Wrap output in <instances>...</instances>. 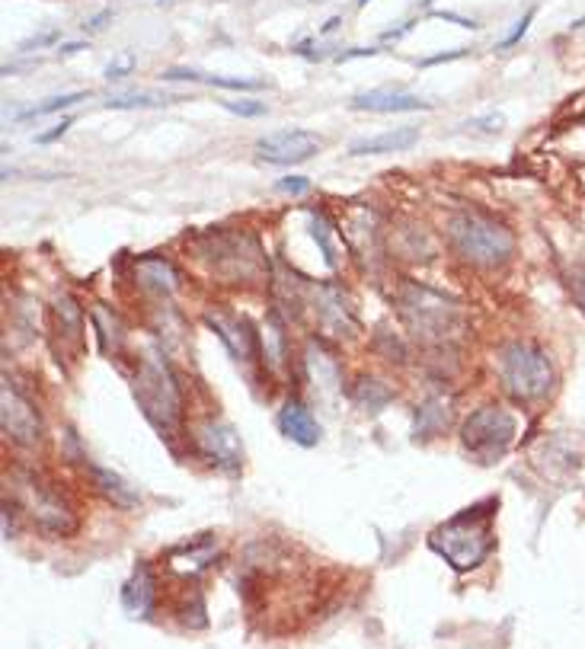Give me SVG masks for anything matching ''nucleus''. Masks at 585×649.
Masks as SVG:
<instances>
[{
	"mask_svg": "<svg viewBox=\"0 0 585 649\" xmlns=\"http://www.w3.org/2000/svg\"><path fill=\"white\" fill-rule=\"evenodd\" d=\"M275 426H279V432L288 438V442H295L301 448H317L320 438H323L314 413L301 407V403H291V400L279 410V416H275Z\"/></svg>",
	"mask_w": 585,
	"mask_h": 649,
	"instance_id": "11",
	"label": "nucleus"
},
{
	"mask_svg": "<svg viewBox=\"0 0 585 649\" xmlns=\"http://www.w3.org/2000/svg\"><path fill=\"white\" fill-rule=\"evenodd\" d=\"M426 4H432V0H426Z\"/></svg>",
	"mask_w": 585,
	"mask_h": 649,
	"instance_id": "39",
	"label": "nucleus"
},
{
	"mask_svg": "<svg viewBox=\"0 0 585 649\" xmlns=\"http://www.w3.org/2000/svg\"><path fill=\"white\" fill-rule=\"evenodd\" d=\"M208 563H215V541H211L208 534H202V538H195L183 550H173L170 554V566L180 576H195L199 570H205Z\"/></svg>",
	"mask_w": 585,
	"mask_h": 649,
	"instance_id": "17",
	"label": "nucleus"
},
{
	"mask_svg": "<svg viewBox=\"0 0 585 649\" xmlns=\"http://www.w3.org/2000/svg\"><path fill=\"white\" fill-rule=\"evenodd\" d=\"M419 141V128H394V132H384V135H375V138H365V141H355L349 154L352 157H365V154H390V151H406L413 148Z\"/></svg>",
	"mask_w": 585,
	"mask_h": 649,
	"instance_id": "16",
	"label": "nucleus"
},
{
	"mask_svg": "<svg viewBox=\"0 0 585 649\" xmlns=\"http://www.w3.org/2000/svg\"><path fill=\"white\" fill-rule=\"evenodd\" d=\"M464 52H448V55H435V58H426L422 61V68H429V64H442V61H454V58H461Z\"/></svg>",
	"mask_w": 585,
	"mask_h": 649,
	"instance_id": "36",
	"label": "nucleus"
},
{
	"mask_svg": "<svg viewBox=\"0 0 585 649\" xmlns=\"http://www.w3.org/2000/svg\"><path fill=\"white\" fill-rule=\"evenodd\" d=\"M202 84H211V87H224V90H263V84L259 80H237V77H205Z\"/></svg>",
	"mask_w": 585,
	"mask_h": 649,
	"instance_id": "27",
	"label": "nucleus"
},
{
	"mask_svg": "<svg viewBox=\"0 0 585 649\" xmlns=\"http://www.w3.org/2000/svg\"><path fill=\"white\" fill-rule=\"evenodd\" d=\"M227 112H234L240 119H259L266 116V103H256V100H224L221 103Z\"/></svg>",
	"mask_w": 585,
	"mask_h": 649,
	"instance_id": "26",
	"label": "nucleus"
},
{
	"mask_svg": "<svg viewBox=\"0 0 585 649\" xmlns=\"http://www.w3.org/2000/svg\"><path fill=\"white\" fill-rule=\"evenodd\" d=\"M164 80H205V74L189 71V68H173V71H164Z\"/></svg>",
	"mask_w": 585,
	"mask_h": 649,
	"instance_id": "33",
	"label": "nucleus"
},
{
	"mask_svg": "<svg viewBox=\"0 0 585 649\" xmlns=\"http://www.w3.org/2000/svg\"><path fill=\"white\" fill-rule=\"evenodd\" d=\"M352 109H362V112H429L432 106L426 100H419L416 93L384 87V90L359 93L352 100Z\"/></svg>",
	"mask_w": 585,
	"mask_h": 649,
	"instance_id": "12",
	"label": "nucleus"
},
{
	"mask_svg": "<svg viewBox=\"0 0 585 649\" xmlns=\"http://www.w3.org/2000/svg\"><path fill=\"white\" fill-rule=\"evenodd\" d=\"M58 39V32H45V36H36V39H29V42H23L20 48L26 52V48H42L45 42H55Z\"/></svg>",
	"mask_w": 585,
	"mask_h": 649,
	"instance_id": "34",
	"label": "nucleus"
},
{
	"mask_svg": "<svg viewBox=\"0 0 585 649\" xmlns=\"http://www.w3.org/2000/svg\"><path fill=\"white\" fill-rule=\"evenodd\" d=\"M20 502L26 515L36 522L45 534H74L77 515L55 490H48L39 480H20Z\"/></svg>",
	"mask_w": 585,
	"mask_h": 649,
	"instance_id": "6",
	"label": "nucleus"
},
{
	"mask_svg": "<svg viewBox=\"0 0 585 649\" xmlns=\"http://www.w3.org/2000/svg\"><path fill=\"white\" fill-rule=\"evenodd\" d=\"M496 509H499V502H483V506L451 515L448 522L429 531V547L451 566V570H458V573L477 570L496 547V538L490 531Z\"/></svg>",
	"mask_w": 585,
	"mask_h": 649,
	"instance_id": "1",
	"label": "nucleus"
},
{
	"mask_svg": "<svg viewBox=\"0 0 585 649\" xmlns=\"http://www.w3.org/2000/svg\"><path fill=\"white\" fill-rule=\"evenodd\" d=\"M518 423L506 407L486 403V407L474 410L464 419L461 429V445L477 464H496L506 458V451L515 442Z\"/></svg>",
	"mask_w": 585,
	"mask_h": 649,
	"instance_id": "4",
	"label": "nucleus"
},
{
	"mask_svg": "<svg viewBox=\"0 0 585 649\" xmlns=\"http://www.w3.org/2000/svg\"><path fill=\"white\" fill-rule=\"evenodd\" d=\"M451 247L458 250L461 259L483 269L502 266L515 250V237L506 224L480 218V215H461L448 224Z\"/></svg>",
	"mask_w": 585,
	"mask_h": 649,
	"instance_id": "2",
	"label": "nucleus"
},
{
	"mask_svg": "<svg viewBox=\"0 0 585 649\" xmlns=\"http://www.w3.org/2000/svg\"><path fill=\"white\" fill-rule=\"evenodd\" d=\"M499 371H502V384L509 387V394L525 403H538L550 397V391H554V384H557L554 365H550L547 355L525 343H512L502 349Z\"/></svg>",
	"mask_w": 585,
	"mask_h": 649,
	"instance_id": "3",
	"label": "nucleus"
},
{
	"mask_svg": "<svg viewBox=\"0 0 585 649\" xmlns=\"http://www.w3.org/2000/svg\"><path fill=\"white\" fill-rule=\"evenodd\" d=\"M132 68H135V55H119V58H112L109 61V68H106V77L109 80H122V77H128L132 74Z\"/></svg>",
	"mask_w": 585,
	"mask_h": 649,
	"instance_id": "28",
	"label": "nucleus"
},
{
	"mask_svg": "<svg viewBox=\"0 0 585 649\" xmlns=\"http://www.w3.org/2000/svg\"><path fill=\"white\" fill-rule=\"evenodd\" d=\"M534 13H538V10H534V7H531V10H528V13L522 16V20H518V23H515V29L509 32V36H506V39H502V45H499V48H512V45H518V39H522V36H525V32H528V26H531V20H534Z\"/></svg>",
	"mask_w": 585,
	"mask_h": 649,
	"instance_id": "30",
	"label": "nucleus"
},
{
	"mask_svg": "<svg viewBox=\"0 0 585 649\" xmlns=\"http://www.w3.org/2000/svg\"><path fill=\"white\" fill-rule=\"evenodd\" d=\"M311 234L320 243V253H323V259H327V266L333 269L336 266V250H333V240H330V224L323 221V215L311 218Z\"/></svg>",
	"mask_w": 585,
	"mask_h": 649,
	"instance_id": "24",
	"label": "nucleus"
},
{
	"mask_svg": "<svg viewBox=\"0 0 585 649\" xmlns=\"http://www.w3.org/2000/svg\"><path fill=\"white\" fill-rule=\"evenodd\" d=\"M263 355H266V365L279 371L288 359V336H285V327L275 311L266 314L263 320Z\"/></svg>",
	"mask_w": 585,
	"mask_h": 649,
	"instance_id": "20",
	"label": "nucleus"
},
{
	"mask_svg": "<svg viewBox=\"0 0 585 649\" xmlns=\"http://www.w3.org/2000/svg\"><path fill=\"white\" fill-rule=\"evenodd\" d=\"M0 423H4V435L13 438L16 445H36L42 438L39 413L16 387H10V381L0 387Z\"/></svg>",
	"mask_w": 585,
	"mask_h": 649,
	"instance_id": "9",
	"label": "nucleus"
},
{
	"mask_svg": "<svg viewBox=\"0 0 585 649\" xmlns=\"http://www.w3.org/2000/svg\"><path fill=\"white\" fill-rule=\"evenodd\" d=\"M195 445H199V451L211 464L218 470H227V474H237L243 464L240 435L234 432V426L221 423V419H205V423L195 429Z\"/></svg>",
	"mask_w": 585,
	"mask_h": 649,
	"instance_id": "8",
	"label": "nucleus"
},
{
	"mask_svg": "<svg viewBox=\"0 0 585 649\" xmlns=\"http://www.w3.org/2000/svg\"><path fill=\"white\" fill-rule=\"evenodd\" d=\"M109 20H112V13H109V10H103V13H96L93 20L87 23V29H90V32H96V29H103V26H106Z\"/></svg>",
	"mask_w": 585,
	"mask_h": 649,
	"instance_id": "35",
	"label": "nucleus"
},
{
	"mask_svg": "<svg viewBox=\"0 0 585 649\" xmlns=\"http://www.w3.org/2000/svg\"><path fill=\"white\" fill-rule=\"evenodd\" d=\"M170 103L167 96H154V93H122V96H112L106 100V109H154V106H164Z\"/></svg>",
	"mask_w": 585,
	"mask_h": 649,
	"instance_id": "23",
	"label": "nucleus"
},
{
	"mask_svg": "<svg viewBox=\"0 0 585 649\" xmlns=\"http://www.w3.org/2000/svg\"><path fill=\"white\" fill-rule=\"evenodd\" d=\"M141 282L154 285L160 295H170V291L176 288V272L167 259L148 256V259H141Z\"/></svg>",
	"mask_w": 585,
	"mask_h": 649,
	"instance_id": "21",
	"label": "nucleus"
},
{
	"mask_svg": "<svg viewBox=\"0 0 585 649\" xmlns=\"http://www.w3.org/2000/svg\"><path fill=\"white\" fill-rule=\"evenodd\" d=\"M84 96H87V93H68V96H55V100H48V103H42V106H32V109H26L20 119H26V116H48V112L68 109V106H74V103L84 100Z\"/></svg>",
	"mask_w": 585,
	"mask_h": 649,
	"instance_id": "25",
	"label": "nucleus"
},
{
	"mask_svg": "<svg viewBox=\"0 0 585 649\" xmlns=\"http://www.w3.org/2000/svg\"><path fill=\"white\" fill-rule=\"evenodd\" d=\"M320 151V138L304 128H282L256 141V154L275 167H298Z\"/></svg>",
	"mask_w": 585,
	"mask_h": 649,
	"instance_id": "7",
	"label": "nucleus"
},
{
	"mask_svg": "<svg viewBox=\"0 0 585 649\" xmlns=\"http://www.w3.org/2000/svg\"><path fill=\"white\" fill-rule=\"evenodd\" d=\"M314 311H317V317H320V323L327 327L330 333H352V327H355V317H352V311H349V301H346V295L339 288H333V285H320L317 288V298H314Z\"/></svg>",
	"mask_w": 585,
	"mask_h": 649,
	"instance_id": "13",
	"label": "nucleus"
},
{
	"mask_svg": "<svg viewBox=\"0 0 585 649\" xmlns=\"http://www.w3.org/2000/svg\"><path fill=\"white\" fill-rule=\"evenodd\" d=\"M122 605L132 618H148L154 608V573L148 563H138L132 579L122 586Z\"/></svg>",
	"mask_w": 585,
	"mask_h": 649,
	"instance_id": "15",
	"label": "nucleus"
},
{
	"mask_svg": "<svg viewBox=\"0 0 585 649\" xmlns=\"http://www.w3.org/2000/svg\"><path fill=\"white\" fill-rule=\"evenodd\" d=\"M279 192H291V196H304L307 189H311V180H304V176H282L279 183H275Z\"/></svg>",
	"mask_w": 585,
	"mask_h": 649,
	"instance_id": "29",
	"label": "nucleus"
},
{
	"mask_svg": "<svg viewBox=\"0 0 585 649\" xmlns=\"http://www.w3.org/2000/svg\"><path fill=\"white\" fill-rule=\"evenodd\" d=\"M90 474H93V483L100 486L103 496L112 502V506H119V509H138V506H141V496L116 474V470H109V467H90Z\"/></svg>",
	"mask_w": 585,
	"mask_h": 649,
	"instance_id": "19",
	"label": "nucleus"
},
{
	"mask_svg": "<svg viewBox=\"0 0 585 649\" xmlns=\"http://www.w3.org/2000/svg\"><path fill=\"white\" fill-rule=\"evenodd\" d=\"M208 323L211 330H215L224 346L234 352V359L240 362H250L253 352H256V343H253V330L247 327V320H237V317H227V314H208Z\"/></svg>",
	"mask_w": 585,
	"mask_h": 649,
	"instance_id": "14",
	"label": "nucleus"
},
{
	"mask_svg": "<svg viewBox=\"0 0 585 649\" xmlns=\"http://www.w3.org/2000/svg\"><path fill=\"white\" fill-rule=\"evenodd\" d=\"M570 291H573V301L579 304V311L585 314V272H570Z\"/></svg>",
	"mask_w": 585,
	"mask_h": 649,
	"instance_id": "31",
	"label": "nucleus"
},
{
	"mask_svg": "<svg viewBox=\"0 0 585 649\" xmlns=\"http://www.w3.org/2000/svg\"><path fill=\"white\" fill-rule=\"evenodd\" d=\"M71 122H74V119H68V116H64V119H61V122H58L55 128H48V132H42V135H39L36 141H39V144H52L55 138H61L64 132H68V128H71Z\"/></svg>",
	"mask_w": 585,
	"mask_h": 649,
	"instance_id": "32",
	"label": "nucleus"
},
{
	"mask_svg": "<svg viewBox=\"0 0 585 649\" xmlns=\"http://www.w3.org/2000/svg\"><path fill=\"white\" fill-rule=\"evenodd\" d=\"M135 400L160 432L170 429L180 416V387L157 352L144 355L135 371Z\"/></svg>",
	"mask_w": 585,
	"mask_h": 649,
	"instance_id": "5",
	"label": "nucleus"
},
{
	"mask_svg": "<svg viewBox=\"0 0 585 649\" xmlns=\"http://www.w3.org/2000/svg\"><path fill=\"white\" fill-rule=\"evenodd\" d=\"M387 400H390V391L384 384H378L375 378H362L359 384H355V403H362L365 410H381L387 407Z\"/></svg>",
	"mask_w": 585,
	"mask_h": 649,
	"instance_id": "22",
	"label": "nucleus"
},
{
	"mask_svg": "<svg viewBox=\"0 0 585 649\" xmlns=\"http://www.w3.org/2000/svg\"><path fill=\"white\" fill-rule=\"evenodd\" d=\"M307 371H311V384L320 397L333 400L339 391H343V381H339V368L333 359H327L320 349H307Z\"/></svg>",
	"mask_w": 585,
	"mask_h": 649,
	"instance_id": "18",
	"label": "nucleus"
},
{
	"mask_svg": "<svg viewBox=\"0 0 585 649\" xmlns=\"http://www.w3.org/2000/svg\"><path fill=\"white\" fill-rule=\"evenodd\" d=\"M403 311L406 320L413 323V330L422 336H438L451 327V304L435 291L410 288V295H403Z\"/></svg>",
	"mask_w": 585,
	"mask_h": 649,
	"instance_id": "10",
	"label": "nucleus"
},
{
	"mask_svg": "<svg viewBox=\"0 0 585 649\" xmlns=\"http://www.w3.org/2000/svg\"><path fill=\"white\" fill-rule=\"evenodd\" d=\"M87 48V42H71V45H64L61 48V55H74V52H84Z\"/></svg>",
	"mask_w": 585,
	"mask_h": 649,
	"instance_id": "37",
	"label": "nucleus"
},
{
	"mask_svg": "<svg viewBox=\"0 0 585 649\" xmlns=\"http://www.w3.org/2000/svg\"><path fill=\"white\" fill-rule=\"evenodd\" d=\"M365 4H368V0H359V7H365Z\"/></svg>",
	"mask_w": 585,
	"mask_h": 649,
	"instance_id": "38",
	"label": "nucleus"
}]
</instances>
